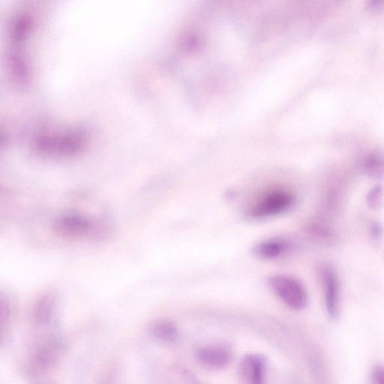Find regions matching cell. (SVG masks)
Returning a JSON list of instances; mask_svg holds the SVG:
<instances>
[{
  "label": "cell",
  "mask_w": 384,
  "mask_h": 384,
  "mask_svg": "<svg viewBox=\"0 0 384 384\" xmlns=\"http://www.w3.org/2000/svg\"><path fill=\"white\" fill-rule=\"evenodd\" d=\"M267 285L280 301L295 311H302L308 306V293L302 282L293 275L275 274L267 279Z\"/></svg>",
  "instance_id": "obj_1"
},
{
  "label": "cell",
  "mask_w": 384,
  "mask_h": 384,
  "mask_svg": "<svg viewBox=\"0 0 384 384\" xmlns=\"http://www.w3.org/2000/svg\"><path fill=\"white\" fill-rule=\"evenodd\" d=\"M319 275L323 295V301L330 318L336 321L341 311V286L339 275L332 265L323 264Z\"/></svg>",
  "instance_id": "obj_2"
},
{
  "label": "cell",
  "mask_w": 384,
  "mask_h": 384,
  "mask_svg": "<svg viewBox=\"0 0 384 384\" xmlns=\"http://www.w3.org/2000/svg\"><path fill=\"white\" fill-rule=\"evenodd\" d=\"M295 202L293 195L288 192H272L253 208L250 216L255 220L270 218L289 211Z\"/></svg>",
  "instance_id": "obj_3"
},
{
  "label": "cell",
  "mask_w": 384,
  "mask_h": 384,
  "mask_svg": "<svg viewBox=\"0 0 384 384\" xmlns=\"http://www.w3.org/2000/svg\"><path fill=\"white\" fill-rule=\"evenodd\" d=\"M232 350L224 344H211L197 349L195 358L204 368L211 371H222L233 361Z\"/></svg>",
  "instance_id": "obj_4"
},
{
  "label": "cell",
  "mask_w": 384,
  "mask_h": 384,
  "mask_svg": "<svg viewBox=\"0 0 384 384\" xmlns=\"http://www.w3.org/2000/svg\"><path fill=\"white\" fill-rule=\"evenodd\" d=\"M266 358L260 354H248L241 359L238 365V375L246 384H262L267 373Z\"/></svg>",
  "instance_id": "obj_5"
},
{
  "label": "cell",
  "mask_w": 384,
  "mask_h": 384,
  "mask_svg": "<svg viewBox=\"0 0 384 384\" xmlns=\"http://www.w3.org/2000/svg\"><path fill=\"white\" fill-rule=\"evenodd\" d=\"M293 244L282 237H273L259 242L253 248V254L262 261L273 262L285 257L293 249Z\"/></svg>",
  "instance_id": "obj_6"
},
{
  "label": "cell",
  "mask_w": 384,
  "mask_h": 384,
  "mask_svg": "<svg viewBox=\"0 0 384 384\" xmlns=\"http://www.w3.org/2000/svg\"><path fill=\"white\" fill-rule=\"evenodd\" d=\"M149 334L164 345L176 344L180 339V331L176 323L169 320L155 321L149 328Z\"/></svg>",
  "instance_id": "obj_7"
},
{
  "label": "cell",
  "mask_w": 384,
  "mask_h": 384,
  "mask_svg": "<svg viewBox=\"0 0 384 384\" xmlns=\"http://www.w3.org/2000/svg\"><path fill=\"white\" fill-rule=\"evenodd\" d=\"M90 228V223L80 217H67L56 225V230L60 235L74 237L85 235Z\"/></svg>",
  "instance_id": "obj_8"
},
{
  "label": "cell",
  "mask_w": 384,
  "mask_h": 384,
  "mask_svg": "<svg viewBox=\"0 0 384 384\" xmlns=\"http://www.w3.org/2000/svg\"><path fill=\"white\" fill-rule=\"evenodd\" d=\"M56 302V296L53 292H47L41 296L36 302L33 318L39 325H46L52 318Z\"/></svg>",
  "instance_id": "obj_9"
},
{
  "label": "cell",
  "mask_w": 384,
  "mask_h": 384,
  "mask_svg": "<svg viewBox=\"0 0 384 384\" xmlns=\"http://www.w3.org/2000/svg\"><path fill=\"white\" fill-rule=\"evenodd\" d=\"M55 348L52 345L39 348L30 361L29 368L32 373H41L52 365L55 359Z\"/></svg>",
  "instance_id": "obj_10"
},
{
  "label": "cell",
  "mask_w": 384,
  "mask_h": 384,
  "mask_svg": "<svg viewBox=\"0 0 384 384\" xmlns=\"http://www.w3.org/2000/svg\"><path fill=\"white\" fill-rule=\"evenodd\" d=\"M363 169L370 178L384 179V155L375 153L367 156L363 162Z\"/></svg>",
  "instance_id": "obj_11"
},
{
  "label": "cell",
  "mask_w": 384,
  "mask_h": 384,
  "mask_svg": "<svg viewBox=\"0 0 384 384\" xmlns=\"http://www.w3.org/2000/svg\"><path fill=\"white\" fill-rule=\"evenodd\" d=\"M384 195L383 188L381 185L374 186L366 195V202L373 211H377L382 206Z\"/></svg>",
  "instance_id": "obj_12"
},
{
  "label": "cell",
  "mask_w": 384,
  "mask_h": 384,
  "mask_svg": "<svg viewBox=\"0 0 384 384\" xmlns=\"http://www.w3.org/2000/svg\"><path fill=\"white\" fill-rule=\"evenodd\" d=\"M370 379L374 384H384V365H376L372 368Z\"/></svg>",
  "instance_id": "obj_13"
},
{
  "label": "cell",
  "mask_w": 384,
  "mask_h": 384,
  "mask_svg": "<svg viewBox=\"0 0 384 384\" xmlns=\"http://www.w3.org/2000/svg\"><path fill=\"white\" fill-rule=\"evenodd\" d=\"M383 228L379 223L375 222L372 224L371 233L374 239L379 240L383 236Z\"/></svg>",
  "instance_id": "obj_14"
},
{
  "label": "cell",
  "mask_w": 384,
  "mask_h": 384,
  "mask_svg": "<svg viewBox=\"0 0 384 384\" xmlns=\"http://www.w3.org/2000/svg\"><path fill=\"white\" fill-rule=\"evenodd\" d=\"M367 5L371 10L375 11L384 5V0H367Z\"/></svg>",
  "instance_id": "obj_15"
}]
</instances>
